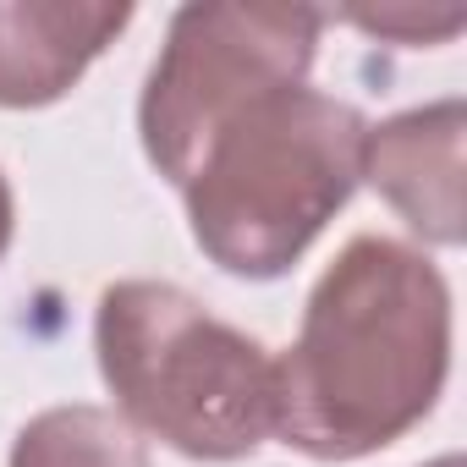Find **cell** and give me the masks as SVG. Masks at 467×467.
I'll use <instances>...</instances> for the list:
<instances>
[{"instance_id": "cell-1", "label": "cell", "mask_w": 467, "mask_h": 467, "mask_svg": "<svg viewBox=\"0 0 467 467\" xmlns=\"http://www.w3.org/2000/svg\"><path fill=\"white\" fill-rule=\"evenodd\" d=\"M451 379V286L396 237H352L275 358V440L308 462H363L418 429Z\"/></svg>"}, {"instance_id": "cell-2", "label": "cell", "mask_w": 467, "mask_h": 467, "mask_svg": "<svg viewBox=\"0 0 467 467\" xmlns=\"http://www.w3.org/2000/svg\"><path fill=\"white\" fill-rule=\"evenodd\" d=\"M368 121L319 88H281L225 121L182 182L203 259L237 281H281L358 192Z\"/></svg>"}, {"instance_id": "cell-3", "label": "cell", "mask_w": 467, "mask_h": 467, "mask_svg": "<svg viewBox=\"0 0 467 467\" xmlns=\"http://www.w3.org/2000/svg\"><path fill=\"white\" fill-rule=\"evenodd\" d=\"M116 412L192 462H243L275 440V358L171 281H116L94 308Z\"/></svg>"}, {"instance_id": "cell-4", "label": "cell", "mask_w": 467, "mask_h": 467, "mask_svg": "<svg viewBox=\"0 0 467 467\" xmlns=\"http://www.w3.org/2000/svg\"><path fill=\"white\" fill-rule=\"evenodd\" d=\"M325 12L286 0H192L165 28V45L138 94V138L149 165L182 192L209 138L248 105L303 88L319 56Z\"/></svg>"}, {"instance_id": "cell-5", "label": "cell", "mask_w": 467, "mask_h": 467, "mask_svg": "<svg viewBox=\"0 0 467 467\" xmlns=\"http://www.w3.org/2000/svg\"><path fill=\"white\" fill-rule=\"evenodd\" d=\"M462 149H467V105L451 94L368 127L358 176L407 220L412 237H423L429 248H462L467 237Z\"/></svg>"}, {"instance_id": "cell-6", "label": "cell", "mask_w": 467, "mask_h": 467, "mask_svg": "<svg viewBox=\"0 0 467 467\" xmlns=\"http://www.w3.org/2000/svg\"><path fill=\"white\" fill-rule=\"evenodd\" d=\"M116 0H0V110H45L127 34Z\"/></svg>"}, {"instance_id": "cell-7", "label": "cell", "mask_w": 467, "mask_h": 467, "mask_svg": "<svg viewBox=\"0 0 467 467\" xmlns=\"http://www.w3.org/2000/svg\"><path fill=\"white\" fill-rule=\"evenodd\" d=\"M6 467H154V462H149V440L116 407L67 401L34 412L17 429Z\"/></svg>"}, {"instance_id": "cell-8", "label": "cell", "mask_w": 467, "mask_h": 467, "mask_svg": "<svg viewBox=\"0 0 467 467\" xmlns=\"http://www.w3.org/2000/svg\"><path fill=\"white\" fill-rule=\"evenodd\" d=\"M352 28L374 34V39H390V45H407V50H423V45H445L462 34L467 12L451 6V12H418V6H390V12H352L347 17Z\"/></svg>"}, {"instance_id": "cell-9", "label": "cell", "mask_w": 467, "mask_h": 467, "mask_svg": "<svg viewBox=\"0 0 467 467\" xmlns=\"http://www.w3.org/2000/svg\"><path fill=\"white\" fill-rule=\"evenodd\" d=\"M12 237H17V198H12V182H6V171H0V259H6Z\"/></svg>"}, {"instance_id": "cell-10", "label": "cell", "mask_w": 467, "mask_h": 467, "mask_svg": "<svg viewBox=\"0 0 467 467\" xmlns=\"http://www.w3.org/2000/svg\"><path fill=\"white\" fill-rule=\"evenodd\" d=\"M423 467H462V456H456V451H445V456H434V462H423Z\"/></svg>"}]
</instances>
